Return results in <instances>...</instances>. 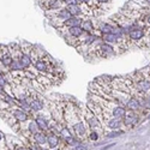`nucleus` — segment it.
Returning <instances> with one entry per match:
<instances>
[{"label": "nucleus", "mask_w": 150, "mask_h": 150, "mask_svg": "<svg viewBox=\"0 0 150 150\" xmlns=\"http://www.w3.org/2000/svg\"><path fill=\"white\" fill-rule=\"evenodd\" d=\"M129 78L132 81L136 90L141 95L150 96V70L149 67L145 70H141L134 73H131Z\"/></svg>", "instance_id": "f257e3e1"}, {"label": "nucleus", "mask_w": 150, "mask_h": 150, "mask_svg": "<svg viewBox=\"0 0 150 150\" xmlns=\"http://www.w3.org/2000/svg\"><path fill=\"white\" fill-rule=\"evenodd\" d=\"M82 115L84 118V121L86 124V126L89 127L90 131H97L100 134H102L105 132V129L102 126V124L100 122L97 117L93 113L88 107H83L82 108Z\"/></svg>", "instance_id": "f03ea898"}, {"label": "nucleus", "mask_w": 150, "mask_h": 150, "mask_svg": "<svg viewBox=\"0 0 150 150\" xmlns=\"http://www.w3.org/2000/svg\"><path fill=\"white\" fill-rule=\"evenodd\" d=\"M39 3L42 10H45V12L55 11L61 7H66L62 0H39Z\"/></svg>", "instance_id": "7ed1b4c3"}, {"label": "nucleus", "mask_w": 150, "mask_h": 150, "mask_svg": "<svg viewBox=\"0 0 150 150\" xmlns=\"http://www.w3.org/2000/svg\"><path fill=\"white\" fill-rule=\"evenodd\" d=\"M12 60H13V58H12L8 46L0 45V64H1L5 69H8Z\"/></svg>", "instance_id": "20e7f679"}, {"label": "nucleus", "mask_w": 150, "mask_h": 150, "mask_svg": "<svg viewBox=\"0 0 150 150\" xmlns=\"http://www.w3.org/2000/svg\"><path fill=\"white\" fill-rule=\"evenodd\" d=\"M141 114L138 112H134V110H126V114L122 118V122H124V126H134V125L139 121Z\"/></svg>", "instance_id": "39448f33"}, {"label": "nucleus", "mask_w": 150, "mask_h": 150, "mask_svg": "<svg viewBox=\"0 0 150 150\" xmlns=\"http://www.w3.org/2000/svg\"><path fill=\"white\" fill-rule=\"evenodd\" d=\"M10 112H11V114L13 115L18 122H24V121H27L30 119V114L28 113V112H25L24 109H22L21 107L16 106V107H12V108H8Z\"/></svg>", "instance_id": "423d86ee"}, {"label": "nucleus", "mask_w": 150, "mask_h": 150, "mask_svg": "<svg viewBox=\"0 0 150 150\" xmlns=\"http://www.w3.org/2000/svg\"><path fill=\"white\" fill-rule=\"evenodd\" d=\"M115 28V24L114 23H112L110 21L109 22H100L97 24V27H96V30L100 33V34H112L113 33Z\"/></svg>", "instance_id": "0eeeda50"}, {"label": "nucleus", "mask_w": 150, "mask_h": 150, "mask_svg": "<svg viewBox=\"0 0 150 150\" xmlns=\"http://www.w3.org/2000/svg\"><path fill=\"white\" fill-rule=\"evenodd\" d=\"M29 143H35V144L40 145V146L47 144V133L43 132V131H37L29 139Z\"/></svg>", "instance_id": "6e6552de"}, {"label": "nucleus", "mask_w": 150, "mask_h": 150, "mask_svg": "<svg viewBox=\"0 0 150 150\" xmlns=\"http://www.w3.org/2000/svg\"><path fill=\"white\" fill-rule=\"evenodd\" d=\"M125 108H126L127 110H134V112H138V113H139V110L145 112V110L143 109V107L141 106L139 100L137 98V97H133V96H131V97L129 98V101L126 102V105H125ZM139 114H141V113H139Z\"/></svg>", "instance_id": "1a4fd4ad"}, {"label": "nucleus", "mask_w": 150, "mask_h": 150, "mask_svg": "<svg viewBox=\"0 0 150 150\" xmlns=\"http://www.w3.org/2000/svg\"><path fill=\"white\" fill-rule=\"evenodd\" d=\"M66 8L69 10V12L71 13V16L73 17H85L84 16V11L81 4H74V5H69L66 6Z\"/></svg>", "instance_id": "9d476101"}, {"label": "nucleus", "mask_w": 150, "mask_h": 150, "mask_svg": "<svg viewBox=\"0 0 150 150\" xmlns=\"http://www.w3.org/2000/svg\"><path fill=\"white\" fill-rule=\"evenodd\" d=\"M81 28L86 31V33H90V34H94L96 31V27L91 19H89V17H84L83 21H82V24H81Z\"/></svg>", "instance_id": "9b49d317"}, {"label": "nucleus", "mask_w": 150, "mask_h": 150, "mask_svg": "<svg viewBox=\"0 0 150 150\" xmlns=\"http://www.w3.org/2000/svg\"><path fill=\"white\" fill-rule=\"evenodd\" d=\"M47 144H48L49 149H54L60 144V139H59V137L57 136V133L51 132V131L47 133Z\"/></svg>", "instance_id": "f8f14e48"}, {"label": "nucleus", "mask_w": 150, "mask_h": 150, "mask_svg": "<svg viewBox=\"0 0 150 150\" xmlns=\"http://www.w3.org/2000/svg\"><path fill=\"white\" fill-rule=\"evenodd\" d=\"M82 21H83V17H71L69 18L67 21H65L64 23L61 24L60 27H65V28H72V27H81L82 24ZM59 28V27H58Z\"/></svg>", "instance_id": "ddd939ff"}, {"label": "nucleus", "mask_w": 150, "mask_h": 150, "mask_svg": "<svg viewBox=\"0 0 150 150\" xmlns=\"http://www.w3.org/2000/svg\"><path fill=\"white\" fill-rule=\"evenodd\" d=\"M35 121L39 126L40 131H43V132H48L49 131V126H48V120L45 118V117H39V115H35Z\"/></svg>", "instance_id": "4468645a"}, {"label": "nucleus", "mask_w": 150, "mask_h": 150, "mask_svg": "<svg viewBox=\"0 0 150 150\" xmlns=\"http://www.w3.org/2000/svg\"><path fill=\"white\" fill-rule=\"evenodd\" d=\"M19 62H21V65L23 67V70H28L31 65H33V62H31V57L30 54H27V53H23L22 58L19 59Z\"/></svg>", "instance_id": "2eb2a0df"}, {"label": "nucleus", "mask_w": 150, "mask_h": 150, "mask_svg": "<svg viewBox=\"0 0 150 150\" xmlns=\"http://www.w3.org/2000/svg\"><path fill=\"white\" fill-rule=\"evenodd\" d=\"M7 70L11 71V72H13V71H22L23 67H22V65H21V62H19L18 59H13V60H12V62L10 64V66H8Z\"/></svg>", "instance_id": "dca6fc26"}, {"label": "nucleus", "mask_w": 150, "mask_h": 150, "mask_svg": "<svg viewBox=\"0 0 150 150\" xmlns=\"http://www.w3.org/2000/svg\"><path fill=\"white\" fill-rule=\"evenodd\" d=\"M124 131H120V130H110L108 132H103L105 133V137H107V138H112V137H118Z\"/></svg>", "instance_id": "f3484780"}, {"label": "nucleus", "mask_w": 150, "mask_h": 150, "mask_svg": "<svg viewBox=\"0 0 150 150\" xmlns=\"http://www.w3.org/2000/svg\"><path fill=\"white\" fill-rule=\"evenodd\" d=\"M0 85L1 86H7V85H10L8 84V82H7V78H6V73L5 72H0Z\"/></svg>", "instance_id": "a211bd4d"}, {"label": "nucleus", "mask_w": 150, "mask_h": 150, "mask_svg": "<svg viewBox=\"0 0 150 150\" xmlns=\"http://www.w3.org/2000/svg\"><path fill=\"white\" fill-rule=\"evenodd\" d=\"M88 138H89L90 141L96 142V141L100 138V133H98L97 131H89V133H88Z\"/></svg>", "instance_id": "6ab92c4d"}, {"label": "nucleus", "mask_w": 150, "mask_h": 150, "mask_svg": "<svg viewBox=\"0 0 150 150\" xmlns=\"http://www.w3.org/2000/svg\"><path fill=\"white\" fill-rule=\"evenodd\" d=\"M95 1H96V4L98 5V7H101V8L105 10V6H106V5H109V4L112 3V0H95Z\"/></svg>", "instance_id": "aec40b11"}, {"label": "nucleus", "mask_w": 150, "mask_h": 150, "mask_svg": "<svg viewBox=\"0 0 150 150\" xmlns=\"http://www.w3.org/2000/svg\"><path fill=\"white\" fill-rule=\"evenodd\" d=\"M136 4H138L143 7H150V0H132Z\"/></svg>", "instance_id": "412c9836"}, {"label": "nucleus", "mask_w": 150, "mask_h": 150, "mask_svg": "<svg viewBox=\"0 0 150 150\" xmlns=\"http://www.w3.org/2000/svg\"><path fill=\"white\" fill-rule=\"evenodd\" d=\"M8 108H11L10 105H8L6 101H4L3 98H0V112H1V110H5V109H8Z\"/></svg>", "instance_id": "4be33fe9"}, {"label": "nucleus", "mask_w": 150, "mask_h": 150, "mask_svg": "<svg viewBox=\"0 0 150 150\" xmlns=\"http://www.w3.org/2000/svg\"><path fill=\"white\" fill-rule=\"evenodd\" d=\"M65 4V6H69V5H74V4H78L77 0H62Z\"/></svg>", "instance_id": "5701e85b"}, {"label": "nucleus", "mask_w": 150, "mask_h": 150, "mask_svg": "<svg viewBox=\"0 0 150 150\" xmlns=\"http://www.w3.org/2000/svg\"><path fill=\"white\" fill-rule=\"evenodd\" d=\"M88 148H86V145H84V144H79V145H77L76 148H74V150H86Z\"/></svg>", "instance_id": "b1692460"}, {"label": "nucleus", "mask_w": 150, "mask_h": 150, "mask_svg": "<svg viewBox=\"0 0 150 150\" xmlns=\"http://www.w3.org/2000/svg\"><path fill=\"white\" fill-rule=\"evenodd\" d=\"M13 150H29L28 146H23V145H16V148Z\"/></svg>", "instance_id": "393cba45"}, {"label": "nucleus", "mask_w": 150, "mask_h": 150, "mask_svg": "<svg viewBox=\"0 0 150 150\" xmlns=\"http://www.w3.org/2000/svg\"><path fill=\"white\" fill-rule=\"evenodd\" d=\"M3 141H4V134L1 131H0V142H3Z\"/></svg>", "instance_id": "a878e982"}, {"label": "nucleus", "mask_w": 150, "mask_h": 150, "mask_svg": "<svg viewBox=\"0 0 150 150\" xmlns=\"http://www.w3.org/2000/svg\"><path fill=\"white\" fill-rule=\"evenodd\" d=\"M149 70H150V67H149Z\"/></svg>", "instance_id": "bb28decb"}]
</instances>
